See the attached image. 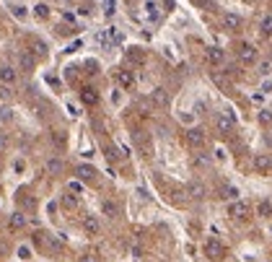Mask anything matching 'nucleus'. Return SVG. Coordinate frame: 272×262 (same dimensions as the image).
I'll return each mask as SVG.
<instances>
[{"instance_id": "obj_1", "label": "nucleus", "mask_w": 272, "mask_h": 262, "mask_svg": "<svg viewBox=\"0 0 272 262\" xmlns=\"http://www.w3.org/2000/svg\"><path fill=\"white\" fill-rule=\"evenodd\" d=\"M202 252L210 262H223L225 260V247L218 242V239H208L205 244H202Z\"/></svg>"}, {"instance_id": "obj_34", "label": "nucleus", "mask_w": 272, "mask_h": 262, "mask_svg": "<svg viewBox=\"0 0 272 262\" xmlns=\"http://www.w3.org/2000/svg\"><path fill=\"white\" fill-rule=\"evenodd\" d=\"M0 120H10V109H0Z\"/></svg>"}, {"instance_id": "obj_2", "label": "nucleus", "mask_w": 272, "mask_h": 262, "mask_svg": "<svg viewBox=\"0 0 272 262\" xmlns=\"http://www.w3.org/2000/svg\"><path fill=\"white\" fill-rule=\"evenodd\" d=\"M257 58H259V52H257L254 44H249V42H241V44H239V60H241V63L252 65V63H257Z\"/></svg>"}, {"instance_id": "obj_6", "label": "nucleus", "mask_w": 272, "mask_h": 262, "mask_svg": "<svg viewBox=\"0 0 272 262\" xmlns=\"http://www.w3.org/2000/svg\"><path fill=\"white\" fill-rule=\"evenodd\" d=\"M83 231H86V236H99L101 234V221L96 218V215H83Z\"/></svg>"}, {"instance_id": "obj_31", "label": "nucleus", "mask_w": 272, "mask_h": 262, "mask_svg": "<svg viewBox=\"0 0 272 262\" xmlns=\"http://www.w3.org/2000/svg\"><path fill=\"white\" fill-rule=\"evenodd\" d=\"M52 138H54V143H57V145H62V143H65V135H62V132H57V130L52 132Z\"/></svg>"}, {"instance_id": "obj_32", "label": "nucleus", "mask_w": 272, "mask_h": 262, "mask_svg": "<svg viewBox=\"0 0 272 262\" xmlns=\"http://www.w3.org/2000/svg\"><path fill=\"white\" fill-rule=\"evenodd\" d=\"M104 5H107V13H114V0H107Z\"/></svg>"}, {"instance_id": "obj_13", "label": "nucleus", "mask_w": 272, "mask_h": 262, "mask_svg": "<svg viewBox=\"0 0 272 262\" xmlns=\"http://www.w3.org/2000/svg\"><path fill=\"white\" fill-rule=\"evenodd\" d=\"M8 223H10V229H13V231H21V229H26L29 218H26L21 210H16V213H10V221H8Z\"/></svg>"}, {"instance_id": "obj_4", "label": "nucleus", "mask_w": 272, "mask_h": 262, "mask_svg": "<svg viewBox=\"0 0 272 262\" xmlns=\"http://www.w3.org/2000/svg\"><path fill=\"white\" fill-rule=\"evenodd\" d=\"M184 143L189 148H200V145H205V132H202L200 128H189L184 132Z\"/></svg>"}, {"instance_id": "obj_21", "label": "nucleus", "mask_w": 272, "mask_h": 262, "mask_svg": "<svg viewBox=\"0 0 272 262\" xmlns=\"http://www.w3.org/2000/svg\"><path fill=\"white\" fill-rule=\"evenodd\" d=\"M259 34H262V37H272V16L259 18Z\"/></svg>"}, {"instance_id": "obj_11", "label": "nucleus", "mask_w": 272, "mask_h": 262, "mask_svg": "<svg viewBox=\"0 0 272 262\" xmlns=\"http://www.w3.org/2000/svg\"><path fill=\"white\" fill-rule=\"evenodd\" d=\"M117 83L124 88V91H130L135 86V73L127 70V67H122V70H117Z\"/></svg>"}, {"instance_id": "obj_17", "label": "nucleus", "mask_w": 272, "mask_h": 262, "mask_svg": "<svg viewBox=\"0 0 272 262\" xmlns=\"http://www.w3.org/2000/svg\"><path fill=\"white\" fill-rule=\"evenodd\" d=\"M60 205H62V208H67V210H75V208H78V197H75V192H70V190L62 192V195H60Z\"/></svg>"}, {"instance_id": "obj_3", "label": "nucleus", "mask_w": 272, "mask_h": 262, "mask_svg": "<svg viewBox=\"0 0 272 262\" xmlns=\"http://www.w3.org/2000/svg\"><path fill=\"white\" fill-rule=\"evenodd\" d=\"M78 99H81V104H86V107H96L99 104V91L94 86H81Z\"/></svg>"}, {"instance_id": "obj_36", "label": "nucleus", "mask_w": 272, "mask_h": 262, "mask_svg": "<svg viewBox=\"0 0 272 262\" xmlns=\"http://www.w3.org/2000/svg\"><path fill=\"white\" fill-rule=\"evenodd\" d=\"M265 140H267V145L272 148V135H267V138H265Z\"/></svg>"}, {"instance_id": "obj_27", "label": "nucleus", "mask_w": 272, "mask_h": 262, "mask_svg": "<svg viewBox=\"0 0 272 262\" xmlns=\"http://www.w3.org/2000/svg\"><path fill=\"white\" fill-rule=\"evenodd\" d=\"M18 257L21 260H31V249L29 247H18Z\"/></svg>"}, {"instance_id": "obj_5", "label": "nucleus", "mask_w": 272, "mask_h": 262, "mask_svg": "<svg viewBox=\"0 0 272 262\" xmlns=\"http://www.w3.org/2000/svg\"><path fill=\"white\" fill-rule=\"evenodd\" d=\"M205 60H208V65H213V67L223 65V63H225V50H220V47H208V50H205Z\"/></svg>"}, {"instance_id": "obj_12", "label": "nucleus", "mask_w": 272, "mask_h": 262, "mask_svg": "<svg viewBox=\"0 0 272 262\" xmlns=\"http://www.w3.org/2000/svg\"><path fill=\"white\" fill-rule=\"evenodd\" d=\"M75 174H78V179H83V182H94L96 179V169L91 166V164H78V169H75Z\"/></svg>"}, {"instance_id": "obj_24", "label": "nucleus", "mask_w": 272, "mask_h": 262, "mask_svg": "<svg viewBox=\"0 0 272 262\" xmlns=\"http://www.w3.org/2000/svg\"><path fill=\"white\" fill-rule=\"evenodd\" d=\"M34 13H37V18H47L50 16V8L44 5V3H39V5H34Z\"/></svg>"}, {"instance_id": "obj_7", "label": "nucleus", "mask_w": 272, "mask_h": 262, "mask_svg": "<svg viewBox=\"0 0 272 262\" xmlns=\"http://www.w3.org/2000/svg\"><path fill=\"white\" fill-rule=\"evenodd\" d=\"M18 67H21L24 73H31L34 67H37V58H34L29 50H21V52H18Z\"/></svg>"}, {"instance_id": "obj_25", "label": "nucleus", "mask_w": 272, "mask_h": 262, "mask_svg": "<svg viewBox=\"0 0 272 262\" xmlns=\"http://www.w3.org/2000/svg\"><path fill=\"white\" fill-rule=\"evenodd\" d=\"M259 122L270 128V125H272V112H270V109H262V112H259Z\"/></svg>"}, {"instance_id": "obj_10", "label": "nucleus", "mask_w": 272, "mask_h": 262, "mask_svg": "<svg viewBox=\"0 0 272 262\" xmlns=\"http://www.w3.org/2000/svg\"><path fill=\"white\" fill-rule=\"evenodd\" d=\"M228 215H231V218H246V215H249V205L244 200H231Z\"/></svg>"}, {"instance_id": "obj_22", "label": "nucleus", "mask_w": 272, "mask_h": 262, "mask_svg": "<svg viewBox=\"0 0 272 262\" xmlns=\"http://www.w3.org/2000/svg\"><path fill=\"white\" fill-rule=\"evenodd\" d=\"M218 132L231 135V132H233V122H231L228 117H218Z\"/></svg>"}, {"instance_id": "obj_14", "label": "nucleus", "mask_w": 272, "mask_h": 262, "mask_svg": "<svg viewBox=\"0 0 272 262\" xmlns=\"http://www.w3.org/2000/svg\"><path fill=\"white\" fill-rule=\"evenodd\" d=\"M62 169H65L62 158H50V161L44 164V172H47L50 177H57V174H62Z\"/></svg>"}, {"instance_id": "obj_16", "label": "nucleus", "mask_w": 272, "mask_h": 262, "mask_svg": "<svg viewBox=\"0 0 272 262\" xmlns=\"http://www.w3.org/2000/svg\"><path fill=\"white\" fill-rule=\"evenodd\" d=\"M101 213H104L107 218H117V215H119V205L114 200H101Z\"/></svg>"}, {"instance_id": "obj_23", "label": "nucleus", "mask_w": 272, "mask_h": 262, "mask_svg": "<svg viewBox=\"0 0 272 262\" xmlns=\"http://www.w3.org/2000/svg\"><path fill=\"white\" fill-rule=\"evenodd\" d=\"M223 200H239V190H236L233 185H225L223 187V195H220Z\"/></svg>"}, {"instance_id": "obj_35", "label": "nucleus", "mask_w": 272, "mask_h": 262, "mask_svg": "<svg viewBox=\"0 0 272 262\" xmlns=\"http://www.w3.org/2000/svg\"><path fill=\"white\" fill-rule=\"evenodd\" d=\"M8 145V138H5V135H0V148H5Z\"/></svg>"}, {"instance_id": "obj_19", "label": "nucleus", "mask_w": 272, "mask_h": 262, "mask_svg": "<svg viewBox=\"0 0 272 262\" xmlns=\"http://www.w3.org/2000/svg\"><path fill=\"white\" fill-rule=\"evenodd\" d=\"M257 215L259 218H272V200H259L257 202Z\"/></svg>"}, {"instance_id": "obj_9", "label": "nucleus", "mask_w": 272, "mask_h": 262, "mask_svg": "<svg viewBox=\"0 0 272 262\" xmlns=\"http://www.w3.org/2000/svg\"><path fill=\"white\" fill-rule=\"evenodd\" d=\"M254 169L259 174H270L272 172V158H270V153H257L254 156Z\"/></svg>"}, {"instance_id": "obj_18", "label": "nucleus", "mask_w": 272, "mask_h": 262, "mask_svg": "<svg viewBox=\"0 0 272 262\" xmlns=\"http://www.w3.org/2000/svg\"><path fill=\"white\" fill-rule=\"evenodd\" d=\"M187 192H189L195 200H202V197L208 195V190H205V185H202V182H192V185L187 187Z\"/></svg>"}, {"instance_id": "obj_26", "label": "nucleus", "mask_w": 272, "mask_h": 262, "mask_svg": "<svg viewBox=\"0 0 272 262\" xmlns=\"http://www.w3.org/2000/svg\"><path fill=\"white\" fill-rule=\"evenodd\" d=\"M10 96H13V91H10V86H5V83H0V99H10Z\"/></svg>"}, {"instance_id": "obj_33", "label": "nucleus", "mask_w": 272, "mask_h": 262, "mask_svg": "<svg viewBox=\"0 0 272 262\" xmlns=\"http://www.w3.org/2000/svg\"><path fill=\"white\" fill-rule=\"evenodd\" d=\"M70 192H83V187L78 185V182H70Z\"/></svg>"}, {"instance_id": "obj_28", "label": "nucleus", "mask_w": 272, "mask_h": 262, "mask_svg": "<svg viewBox=\"0 0 272 262\" xmlns=\"http://www.w3.org/2000/svg\"><path fill=\"white\" fill-rule=\"evenodd\" d=\"M270 70H272V63H270V60H267V63H259V73H262V75H267Z\"/></svg>"}, {"instance_id": "obj_15", "label": "nucleus", "mask_w": 272, "mask_h": 262, "mask_svg": "<svg viewBox=\"0 0 272 262\" xmlns=\"http://www.w3.org/2000/svg\"><path fill=\"white\" fill-rule=\"evenodd\" d=\"M220 24H223V29H228V31H239L241 29V18L236 13H225Z\"/></svg>"}, {"instance_id": "obj_29", "label": "nucleus", "mask_w": 272, "mask_h": 262, "mask_svg": "<svg viewBox=\"0 0 272 262\" xmlns=\"http://www.w3.org/2000/svg\"><path fill=\"white\" fill-rule=\"evenodd\" d=\"M130 60H132V63H140V60H143V55L138 52V47H132V52H130Z\"/></svg>"}, {"instance_id": "obj_20", "label": "nucleus", "mask_w": 272, "mask_h": 262, "mask_svg": "<svg viewBox=\"0 0 272 262\" xmlns=\"http://www.w3.org/2000/svg\"><path fill=\"white\" fill-rule=\"evenodd\" d=\"M34 58H47V44L39 42V39H31V50H29Z\"/></svg>"}, {"instance_id": "obj_8", "label": "nucleus", "mask_w": 272, "mask_h": 262, "mask_svg": "<svg viewBox=\"0 0 272 262\" xmlns=\"http://www.w3.org/2000/svg\"><path fill=\"white\" fill-rule=\"evenodd\" d=\"M18 81V70L13 65H0V83H5V86H13Z\"/></svg>"}, {"instance_id": "obj_30", "label": "nucleus", "mask_w": 272, "mask_h": 262, "mask_svg": "<svg viewBox=\"0 0 272 262\" xmlns=\"http://www.w3.org/2000/svg\"><path fill=\"white\" fill-rule=\"evenodd\" d=\"M10 8H13V16H18V18H24V16H26V10L21 8V5H10Z\"/></svg>"}]
</instances>
